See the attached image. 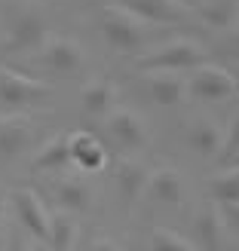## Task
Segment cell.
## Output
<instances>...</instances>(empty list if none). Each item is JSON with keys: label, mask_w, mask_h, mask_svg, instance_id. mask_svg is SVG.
<instances>
[{"label": "cell", "mask_w": 239, "mask_h": 251, "mask_svg": "<svg viewBox=\"0 0 239 251\" xmlns=\"http://www.w3.org/2000/svg\"><path fill=\"white\" fill-rule=\"evenodd\" d=\"M135 65L144 74H150V71H193L199 65H209V49L203 43L190 40V37H181V40L162 43L150 55H141Z\"/></svg>", "instance_id": "obj_1"}, {"label": "cell", "mask_w": 239, "mask_h": 251, "mask_svg": "<svg viewBox=\"0 0 239 251\" xmlns=\"http://www.w3.org/2000/svg\"><path fill=\"white\" fill-rule=\"evenodd\" d=\"M98 25H102V34L107 37V43L114 46L117 52H138V49L147 43V37L141 31L144 22H138L132 12H126L117 3L102 9V22Z\"/></svg>", "instance_id": "obj_2"}, {"label": "cell", "mask_w": 239, "mask_h": 251, "mask_svg": "<svg viewBox=\"0 0 239 251\" xmlns=\"http://www.w3.org/2000/svg\"><path fill=\"white\" fill-rule=\"evenodd\" d=\"M40 65L61 80H74L86 71V55L68 37H46V43L40 46Z\"/></svg>", "instance_id": "obj_3"}, {"label": "cell", "mask_w": 239, "mask_h": 251, "mask_svg": "<svg viewBox=\"0 0 239 251\" xmlns=\"http://www.w3.org/2000/svg\"><path fill=\"white\" fill-rule=\"evenodd\" d=\"M46 19L34 9H22L16 12V22L9 28V37L3 43V52L9 55H25V52H37L43 43H46Z\"/></svg>", "instance_id": "obj_4"}, {"label": "cell", "mask_w": 239, "mask_h": 251, "mask_svg": "<svg viewBox=\"0 0 239 251\" xmlns=\"http://www.w3.org/2000/svg\"><path fill=\"white\" fill-rule=\"evenodd\" d=\"M193 71L196 74L190 77V83H187V92H190L193 98H199V101H224V98H230L236 92V80L224 68L199 65Z\"/></svg>", "instance_id": "obj_5"}, {"label": "cell", "mask_w": 239, "mask_h": 251, "mask_svg": "<svg viewBox=\"0 0 239 251\" xmlns=\"http://www.w3.org/2000/svg\"><path fill=\"white\" fill-rule=\"evenodd\" d=\"M9 205H12V211H16L19 224L34 236L37 242H46L49 239V215H46L40 196H37L34 190H25V187L12 190L9 193Z\"/></svg>", "instance_id": "obj_6"}, {"label": "cell", "mask_w": 239, "mask_h": 251, "mask_svg": "<svg viewBox=\"0 0 239 251\" xmlns=\"http://www.w3.org/2000/svg\"><path fill=\"white\" fill-rule=\"evenodd\" d=\"M49 95V86L40 80H31L16 71H0V101L6 107H28Z\"/></svg>", "instance_id": "obj_7"}, {"label": "cell", "mask_w": 239, "mask_h": 251, "mask_svg": "<svg viewBox=\"0 0 239 251\" xmlns=\"http://www.w3.org/2000/svg\"><path fill=\"white\" fill-rule=\"evenodd\" d=\"M114 3L123 6L126 12H132L144 25H169L190 16V9H184L178 0H114Z\"/></svg>", "instance_id": "obj_8"}, {"label": "cell", "mask_w": 239, "mask_h": 251, "mask_svg": "<svg viewBox=\"0 0 239 251\" xmlns=\"http://www.w3.org/2000/svg\"><path fill=\"white\" fill-rule=\"evenodd\" d=\"M107 129H110V138H114L123 150H141L147 144V126L129 107L110 110L107 114Z\"/></svg>", "instance_id": "obj_9"}, {"label": "cell", "mask_w": 239, "mask_h": 251, "mask_svg": "<svg viewBox=\"0 0 239 251\" xmlns=\"http://www.w3.org/2000/svg\"><path fill=\"white\" fill-rule=\"evenodd\" d=\"M193 239L203 251H227V227H224L221 208L206 205L193 218Z\"/></svg>", "instance_id": "obj_10"}, {"label": "cell", "mask_w": 239, "mask_h": 251, "mask_svg": "<svg viewBox=\"0 0 239 251\" xmlns=\"http://www.w3.org/2000/svg\"><path fill=\"white\" fill-rule=\"evenodd\" d=\"M147 98L159 107H178L187 98V83L175 71H150L144 77Z\"/></svg>", "instance_id": "obj_11"}, {"label": "cell", "mask_w": 239, "mask_h": 251, "mask_svg": "<svg viewBox=\"0 0 239 251\" xmlns=\"http://www.w3.org/2000/svg\"><path fill=\"white\" fill-rule=\"evenodd\" d=\"M68 153H71V166H80L83 172H102L107 162L105 144L89 132H71L68 135Z\"/></svg>", "instance_id": "obj_12"}, {"label": "cell", "mask_w": 239, "mask_h": 251, "mask_svg": "<svg viewBox=\"0 0 239 251\" xmlns=\"http://www.w3.org/2000/svg\"><path fill=\"white\" fill-rule=\"evenodd\" d=\"M34 141L31 123L22 117H0V159H16Z\"/></svg>", "instance_id": "obj_13"}, {"label": "cell", "mask_w": 239, "mask_h": 251, "mask_svg": "<svg viewBox=\"0 0 239 251\" xmlns=\"http://www.w3.org/2000/svg\"><path fill=\"white\" fill-rule=\"evenodd\" d=\"M147 169L135 159H123L117 162V172H114V184H117V193L123 199V205H135L141 199L144 187H147Z\"/></svg>", "instance_id": "obj_14"}, {"label": "cell", "mask_w": 239, "mask_h": 251, "mask_svg": "<svg viewBox=\"0 0 239 251\" xmlns=\"http://www.w3.org/2000/svg\"><path fill=\"white\" fill-rule=\"evenodd\" d=\"M144 190L162 205H181L184 202V181L175 169H157L154 175H147Z\"/></svg>", "instance_id": "obj_15"}, {"label": "cell", "mask_w": 239, "mask_h": 251, "mask_svg": "<svg viewBox=\"0 0 239 251\" xmlns=\"http://www.w3.org/2000/svg\"><path fill=\"white\" fill-rule=\"evenodd\" d=\"M71 166V153H68V135H55L46 144H40V150L34 153L31 169L34 172H58Z\"/></svg>", "instance_id": "obj_16"}, {"label": "cell", "mask_w": 239, "mask_h": 251, "mask_svg": "<svg viewBox=\"0 0 239 251\" xmlns=\"http://www.w3.org/2000/svg\"><path fill=\"white\" fill-rule=\"evenodd\" d=\"M55 202L61 211H71V215H83V211H89L92 205V190L86 187L83 181H58L55 184Z\"/></svg>", "instance_id": "obj_17"}, {"label": "cell", "mask_w": 239, "mask_h": 251, "mask_svg": "<svg viewBox=\"0 0 239 251\" xmlns=\"http://www.w3.org/2000/svg\"><path fill=\"white\" fill-rule=\"evenodd\" d=\"M221 141H224V132L212 120H196L190 126V132H187V144H190L193 153H199V156H218Z\"/></svg>", "instance_id": "obj_18"}, {"label": "cell", "mask_w": 239, "mask_h": 251, "mask_svg": "<svg viewBox=\"0 0 239 251\" xmlns=\"http://www.w3.org/2000/svg\"><path fill=\"white\" fill-rule=\"evenodd\" d=\"M114 95H117V89L110 80H92L83 89V110L89 117H107L114 110Z\"/></svg>", "instance_id": "obj_19"}, {"label": "cell", "mask_w": 239, "mask_h": 251, "mask_svg": "<svg viewBox=\"0 0 239 251\" xmlns=\"http://www.w3.org/2000/svg\"><path fill=\"white\" fill-rule=\"evenodd\" d=\"M199 16L212 28L230 31V28H236V19H239V0H209L206 6H199Z\"/></svg>", "instance_id": "obj_20"}, {"label": "cell", "mask_w": 239, "mask_h": 251, "mask_svg": "<svg viewBox=\"0 0 239 251\" xmlns=\"http://www.w3.org/2000/svg\"><path fill=\"white\" fill-rule=\"evenodd\" d=\"M77 239V221H74L71 211H58L55 218H49V245L53 251H68Z\"/></svg>", "instance_id": "obj_21"}, {"label": "cell", "mask_w": 239, "mask_h": 251, "mask_svg": "<svg viewBox=\"0 0 239 251\" xmlns=\"http://www.w3.org/2000/svg\"><path fill=\"white\" fill-rule=\"evenodd\" d=\"M209 190L215 196V202H239V169H224L209 181Z\"/></svg>", "instance_id": "obj_22"}, {"label": "cell", "mask_w": 239, "mask_h": 251, "mask_svg": "<svg viewBox=\"0 0 239 251\" xmlns=\"http://www.w3.org/2000/svg\"><path fill=\"white\" fill-rule=\"evenodd\" d=\"M150 251H196L187 239H181L178 233H172V230H154L150 233Z\"/></svg>", "instance_id": "obj_23"}, {"label": "cell", "mask_w": 239, "mask_h": 251, "mask_svg": "<svg viewBox=\"0 0 239 251\" xmlns=\"http://www.w3.org/2000/svg\"><path fill=\"white\" fill-rule=\"evenodd\" d=\"M239 150V114L230 120V129H227V135H224V141H221V162H227L233 153Z\"/></svg>", "instance_id": "obj_24"}, {"label": "cell", "mask_w": 239, "mask_h": 251, "mask_svg": "<svg viewBox=\"0 0 239 251\" xmlns=\"http://www.w3.org/2000/svg\"><path fill=\"white\" fill-rule=\"evenodd\" d=\"M221 218H224V227L233 230L239 236V202H221Z\"/></svg>", "instance_id": "obj_25"}, {"label": "cell", "mask_w": 239, "mask_h": 251, "mask_svg": "<svg viewBox=\"0 0 239 251\" xmlns=\"http://www.w3.org/2000/svg\"><path fill=\"white\" fill-rule=\"evenodd\" d=\"M89 251H120V245L114 239H98V242L89 245Z\"/></svg>", "instance_id": "obj_26"}, {"label": "cell", "mask_w": 239, "mask_h": 251, "mask_svg": "<svg viewBox=\"0 0 239 251\" xmlns=\"http://www.w3.org/2000/svg\"><path fill=\"white\" fill-rule=\"evenodd\" d=\"M227 52H230L233 58H239V28H233V34H230V40H227Z\"/></svg>", "instance_id": "obj_27"}, {"label": "cell", "mask_w": 239, "mask_h": 251, "mask_svg": "<svg viewBox=\"0 0 239 251\" xmlns=\"http://www.w3.org/2000/svg\"><path fill=\"white\" fill-rule=\"evenodd\" d=\"M6 205H9V196H6V190L0 187V230H3V218H6Z\"/></svg>", "instance_id": "obj_28"}, {"label": "cell", "mask_w": 239, "mask_h": 251, "mask_svg": "<svg viewBox=\"0 0 239 251\" xmlns=\"http://www.w3.org/2000/svg\"><path fill=\"white\" fill-rule=\"evenodd\" d=\"M178 3H181L184 9H190V12H193V9H199V6H203V0H178Z\"/></svg>", "instance_id": "obj_29"}, {"label": "cell", "mask_w": 239, "mask_h": 251, "mask_svg": "<svg viewBox=\"0 0 239 251\" xmlns=\"http://www.w3.org/2000/svg\"><path fill=\"white\" fill-rule=\"evenodd\" d=\"M227 166H233V169H239V150H236V153L227 159Z\"/></svg>", "instance_id": "obj_30"}, {"label": "cell", "mask_w": 239, "mask_h": 251, "mask_svg": "<svg viewBox=\"0 0 239 251\" xmlns=\"http://www.w3.org/2000/svg\"><path fill=\"white\" fill-rule=\"evenodd\" d=\"M25 251H46V242H37V245H31V248H25Z\"/></svg>", "instance_id": "obj_31"}, {"label": "cell", "mask_w": 239, "mask_h": 251, "mask_svg": "<svg viewBox=\"0 0 239 251\" xmlns=\"http://www.w3.org/2000/svg\"><path fill=\"white\" fill-rule=\"evenodd\" d=\"M9 251H19V245H12V248H9Z\"/></svg>", "instance_id": "obj_32"}]
</instances>
